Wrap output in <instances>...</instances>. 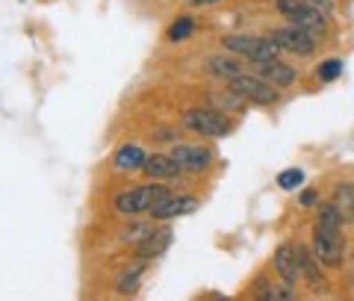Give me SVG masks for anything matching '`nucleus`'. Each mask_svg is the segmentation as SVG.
Wrapping results in <instances>:
<instances>
[{"label": "nucleus", "instance_id": "6", "mask_svg": "<svg viewBox=\"0 0 354 301\" xmlns=\"http://www.w3.org/2000/svg\"><path fill=\"white\" fill-rule=\"evenodd\" d=\"M230 92H236L239 98H245L248 104H263V107H272L278 104L281 98V89H274L272 83L260 80L257 74H239L230 80Z\"/></svg>", "mask_w": 354, "mask_h": 301}, {"label": "nucleus", "instance_id": "11", "mask_svg": "<svg viewBox=\"0 0 354 301\" xmlns=\"http://www.w3.org/2000/svg\"><path fill=\"white\" fill-rule=\"evenodd\" d=\"M254 71H257V77H260V80L272 83L274 89H286V86H292V83L298 80V71L292 69V65L281 62V60L257 62V65H254Z\"/></svg>", "mask_w": 354, "mask_h": 301}, {"label": "nucleus", "instance_id": "5", "mask_svg": "<svg viewBox=\"0 0 354 301\" xmlns=\"http://www.w3.org/2000/svg\"><path fill=\"white\" fill-rule=\"evenodd\" d=\"M183 130L198 133L207 139H221L230 133V121L218 113V109H207V107H195L183 113Z\"/></svg>", "mask_w": 354, "mask_h": 301}, {"label": "nucleus", "instance_id": "23", "mask_svg": "<svg viewBox=\"0 0 354 301\" xmlns=\"http://www.w3.org/2000/svg\"><path fill=\"white\" fill-rule=\"evenodd\" d=\"M278 183H281V189H295V186H301V183H304V172H301V169H286V172L278 177Z\"/></svg>", "mask_w": 354, "mask_h": 301}, {"label": "nucleus", "instance_id": "20", "mask_svg": "<svg viewBox=\"0 0 354 301\" xmlns=\"http://www.w3.org/2000/svg\"><path fill=\"white\" fill-rule=\"evenodd\" d=\"M148 233H151V228L148 225H139V221H133V225H127L124 230H121V239H130V245H139L142 239H145L148 237Z\"/></svg>", "mask_w": 354, "mask_h": 301}, {"label": "nucleus", "instance_id": "3", "mask_svg": "<svg viewBox=\"0 0 354 301\" xmlns=\"http://www.w3.org/2000/svg\"><path fill=\"white\" fill-rule=\"evenodd\" d=\"M221 48L236 53V57L248 60V62H269L278 60V44H274L269 36H248V33H236V36H225L221 39Z\"/></svg>", "mask_w": 354, "mask_h": 301}, {"label": "nucleus", "instance_id": "27", "mask_svg": "<svg viewBox=\"0 0 354 301\" xmlns=\"http://www.w3.org/2000/svg\"><path fill=\"white\" fill-rule=\"evenodd\" d=\"M213 301H230V298H227V295H216Z\"/></svg>", "mask_w": 354, "mask_h": 301}, {"label": "nucleus", "instance_id": "21", "mask_svg": "<svg viewBox=\"0 0 354 301\" xmlns=\"http://www.w3.org/2000/svg\"><path fill=\"white\" fill-rule=\"evenodd\" d=\"M213 100H216L218 109H230V113H239L242 104H245V98H239L236 92H230V95H213Z\"/></svg>", "mask_w": 354, "mask_h": 301}, {"label": "nucleus", "instance_id": "14", "mask_svg": "<svg viewBox=\"0 0 354 301\" xmlns=\"http://www.w3.org/2000/svg\"><path fill=\"white\" fill-rule=\"evenodd\" d=\"M148 163V154L139 148V145H124V148L115 151V169L118 172H136V169H145Z\"/></svg>", "mask_w": 354, "mask_h": 301}, {"label": "nucleus", "instance_id": "16", "mask_svg": "<svg viewBox=\"0 0 354 301\" xmlns=\"http://www.w3.org/2000/svg\"><path fill=\"white\" fill-rule=\"evenodd\" d=\"M330 204L337 207V213L342 216V221H354V186L351 183H339L337 189H334V201Z\"/></svg>", "mask_w": 354, "mask_h": 301}, {"label": "nucleus", "instance_id": "15", "mask_svg": "<svg viewBox=\"0 0 354 301\" xmlns=\"http://www.w3.org/2000/svg\"><path fill=\"white\" fill-rule=\"evenodd\" d=\"M207 69H209V74H213V77H218V80H234V77L245 74V71H242V62L239 60L221 57V53H218V57H209Z\"/></svg>", "mask_w": 354, "mask_h": 301}, {"label": "nucleus", "instance_id": "1", "mask_svg": "<svg viewBox=\"0 0 354 301\" xmlns=\"http://www.w3.org/2000/svg\"><path fill=\"white\" fill-rule=\"evenodd\" d=\"M342 216L337 213L334 204H325L319 207V221L313 228V257L328 266V269H334V266L342 263L346 257V239H342Z\"/></svg>", "mask_w": 354, "mask_h": 301}, {"label": "nucleus", "instance_id": "9", "mask_svg": "<svg viewBox=\"0 0 354 301\" xmlns=\"http://www.w3.org/2000/svg\"><path fill=\"white\" fill-rule=\"evenodd\" d=\"M171 160L183 172H204L213 163V148H204V145H174Z\"/></svg>", "mask_w": 354, "mask_h": 301}, {"label": "nucleus", "instance_id": "19", "mask_svg": "<svg viewBox=\"0 0 354 301\" xmlns=\"http://www.w3.org/2000/svg\"><path fill=\"white\" fill-rule=\"evenodd\" d=\"M195 33V21L192 18H177L174 24L169 27V39L171 42H186Z\"/></svg>", "mask_w": 354, "mask_h": 301}, {"label": "nucleus", "instance_id": "18", "mask_svg": "<svg viewBox=\"0 0 354 301\" xmlns=\"http://www.w3.org/2000/svg\"><path fill=\"white\" fill-rule=\"evenodd\" d=\"M142 275H145V260H142V263H133L130 269H124V275L118 277L115 289H118L121 295H130V293H136V286H139V281H142Z\"/></svg>", "mask_w": 354, "mask_h": 301}, {"label": "nucleus", "instance_id": "7", "mask_svg": "<svg viewBox=\"0 0 354 301\" xmlns=\"http://www.w3.org/2000/svg\"><path fill=\"white\" fill-rule=\"evenodd\" d=\"M274 44H278L281 51H290L295 53V57H310V53L316 51V39L310 36L307 30L301 27H278V30H272V36H269Z\"/></svg>", "mask_w": 354, "mask_h": 301}, {"label": "nucleus", "instance_id": "2", "mask_svg": "<svg viewBox=\"0 0 354 301\" xmlns=\"http://www.w3.org/2000/svg\"><path fill=\"white\" fill-rule=\"evenodd\" d=\"M165 195H171L169 186L153 181V183L133 186V189H124V192H118L113 204H115V210H118L121 216H139V213H151V210L157 207Z\"/></svg>", "mask_w": 354, "mask_h": 301}, {"label": "nucleus", "instance_id": "17", "mask_svg": "<svg viewBox=\"0 0 354 301\" xmlns=\"http://www.w3.org/2000/svg\"><path fill=\"white\" fill-rule=\"evenodd\" d=\"M298 263H301V277L310 284V286H325V277H322V269L316 266V260L310 257V251H304L298 245Z\"/></svg>", "mask_w": 354, "mask_h": 301}, {"label": "nucleus", "instance_id": "22", "mask_svg": "<svg viewBox=\"0 0 354 301\" xmlns=\"http://www.w3.org/2000/svg\"><path fill=\"white\" fill-rule=\"evenodd\" d=\"M339 74H342V62L339 60H328V62L319 65V80H325V83L337 80Z\"/></svg>", "mask_w": 354, "mask_h": 301}, {"label": "nucleus", "instance_id": "24", "mask_svg": "<svg viewBox=\"0 0 354 301\" xmlns=\"http://www.w3.org/2000/svg\"><path fill=\"white\" fill-rule=\"evenodd\" d=\"M307 3L313 6V9H319V12H322L325 18H328V15H334V9H337L334 0H307Z\"/></svg>", "mask_w": 354, "mask_h": 301}, {"label": "nucleus", "instance_id": "26", "mask_svg": "<svg viewBox=\"0 0 354 301\" xmlns=\"http://www.w3.org/2000/svg\"><path fill=\"white\" fill-rule=\"evenodd\" d=\"M192 6H209V3H221V0H189Z\"/></svg>", "mask_w": 354, "mask_h": 301}, {"label": "nucleus", "instance_id": "13", "mask_svg": "<svg viewBox=\"0 0 354 301\" xmlns=\"http://www.w3.org/2000/svg\"><path fill=\"white\" fill-rule=\"evenodd\" d=\"M171 230L169 228H151V233L145 239L139 242V257L142 260H153V257H160V254H165L169 251V245H171Z\"/></svg>", "mask_w": 354, "mask_h": 301}, {"label": "nucleus", "instance_id": "8", "mask_svg": "<svg viewBox=\"0 0 354 301\" xmlns=\"http://www.w3.org/2000/svg\"><path fill=\"white\" fill-rule=\"evenodd\" d=\"M272 266H274V272H278V277H281L286 286H295L298 281H301L298 245H292V242H281V245H278V251H274V257H272Z\"/></svg>", "mask_w": 354, "mask_h": 301}, {"label": "nucleus", "instance_id": "25", "mask_svg": "<svg viewBox=\"0 0 354 301\" xmlns=\"http://www.w3.org/2000/svg\"><path fill=\"white\" fill-rule=\"evenodd\" d=\"M298 204H301V207H313V204H319V192H316V189H304L301 198H298Z\"/></svg>", "mask_w": 354, "mask_h": 301}, {"label": "nucleus", "instance_id": "4", "mask_svg": "<svg viewBox=\"0 0 354 301\" xmlns=\"http://www.w3.org/2000/svg\"><path fill=\"white\" fill-rule=\"evenodd\" d=\"M274 6H278V12L290 21L292 27H301L307 30L310 36H322L325 27H328V18L319 12V9H313L307 3V0H274Z\"/></svg>", "mask_w": 354, "mask_h": 301}, {"label": "nucleus", "instance_id": "10", "mask_svg": "<svg viewBox=\"0 0 354 301\" xmlns=\"http://www.w3.org/2000/svg\"><path fill=\"white\" fill-rule=\"evenodd\" d=\"M198 210V201L195 195H165L157 207L151 210V216L157 221H169V219H177V216H189Z\"/></svg>", "mask_w": 354, "mask_h": 301}, {"label": "nucleus", "instance_id": "12", "mask_svg": "<svg viewBox=\"0 0 354 301\" xmlns=\"http://www.w3.org/2000/svg\"><path fill=\"white\" fill-rule=\"evenodd\" d=\"M145 172L151 181H157V183H169V181H177V177L183 174V169L171 160V154H153V157H148L145 163Z\"/></svg>", "mask_w": 354, "mask_h": 301}]
</instances>
